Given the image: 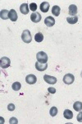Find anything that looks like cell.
Returning a JSON list of instances; mask_svg holds the SVG:
<instances>
[{"label":"cell","instance_id":"cell-18","mask_svg":"<svg viewBox=\"0 0 82 124\" xmlns=\"http://www.w3.org/2000/svg\"><path fill=\"white\" fill-rule=\"evenodd\" d=\"M67 23L70 24H75L78 22V17L77 16H74V17H70L67 18Z\"/></svg>","mask_w":82,"mask_h":124},{"label":"cell","instance_id":"cell-16","mask_svg":"<svg viewBox=\"0 0 82 124\" xmlns=\"http://www.w3.org/2000/svg\"><path fill=\"white\" fill-rule=\"evenodd\" d=\"M60 12H61V8H60V7H58V6L54 5L53 8H52V13H53L54 16H56V17L59 16Z\"/></svg>","mask_w":82,"mask_h":124},{"label":"cell","instance_id":"cell-19","mask_svg":"<svg viewBox=\"0 0 82 124\" xmlns=\"http://www.w3.org/2000/svg\"><path fill=\"white\" fill-rule=\"evenodd\" d=\"M12 88H13V89L14 91H18L21 89V85L20 82H14V83L13 84V85H12Z\"/></svg>","mask_w":82,"mask_h":124},{"label":"cell","instance_id":"cell-13","mask_svg":"<svg viewBox=\"0 0 82 124\" xmlns=\"http://www.w3.org/2000/svg\"><path fill=\"white\" fill-rule=\"evenodd\" d=\"M40 10L43 13H47L49 10V3H48V2H43V3H41Z\"/></svg>","mask_w":82,"mask_h":124},{"label":"cell","instance_id":"cell-24","mask_svg":"<svg viewBox=\"0 0 82 124\" xmlns=\"http://www.w3.org/2000/svg\"><path fill=\"white\" fill-rule=\"evenodd\" d=\"M76 119H77V121L79 122V123H82V111H81L79 113H78V115L76 117Z\"/></svg>","mask_w":82,"mask_h":124},{"label":"cell","instance_id":"cell-2","mask_svg":"<svg viewBox=\"0 0 82 124\" xmlns=\"http://www.w3.org/2000/svg\"><path fill=\"white\" fill-rule=\"evenodd\" d=\"M37 61L40 62V63H47L48 61V55L44 51H39L36 55Z\"/></svg>","mask_w":82,"mask_h":124},{"label":"cell","instance_id":"cell-8","mask_svg":"<svg viewBox=\"0 0 82 124\" xmlns=\"http://www.w3.org/2000/svg\"><path fill=\"white\" fill-rule=\"evenodd\" d=\"M35 68L38 71H44L48 68V64L47 63H40V62L37 61L35 63Z\"/></svg>","mask_w":82,"mask_h":124},{"label":"cell","instance_id":"cell-15","mask_svg":"<svg viewBox=\"0 0 82 124\" xmlns=\"http://www.w3.org/2000/svg\"><path fill=\"white\" fill-rule=\"evenodd\" d=\"M63 116L66 119H71L73 117V113L69 109H66L63 113Z\"/></svg>","mask_w":82,"mask_h":124},{"label":"cell","instance_id":"cell-23","mask_svg":"<svg viewBox=\"0 0 82 124\" xmlns=\"http://www.w3.org/2000/svg\"><path fill=\"white\" fill-rule=\"evenodd\" d=\"M9 123L10 124H17V123H18V120L16 118V117H11V118H10Z\"/></svg>","mask_w":82,"mask_h":124},{"label":"cell","instance_id":"cell-14","mask_svg":"<svg viewBox=\"0 0 82 124\" xmlns=\"http://www.w3.org/2000/svg\"><path fill=\"white\" fill-rule=\"evenodd\" d=\"M8 14H9V11L7 9H3L0 12V17L3 20H7L8 19Z\"/></svg>","mask_w":82,"mask_h":124},{"label":"cell","instance_id":"cell-3","mask_svg":"<svg viewBox=\"0 0 82 124\" xmlns=\"http://www.w3.org/2000/svg\"><path fill=\"white\" fill-rule=\"evenodd\" d=\"M11 65V61L8 57H2L1 60H0V65H1V68L3 69H7Z\"/></svg>","mask_w":82,"mask_h":124},{"label":"cell","instance_id":"cell-17","mask_svg":"<svg viewBox=\"0 0 82 124\" xmlns=\"http://www.w3.org/2000/svg\"><path fill=\"white\" fill-rule=\"evenodd\" d=\"M73 108L77 112H81L82 110V103L80 101L76 102V103L73 104Z\"/></svg>","mask_w":82,"mask_h":124},{"label":"cell","instance_id":"cell-21","mask_svg":"<svg viewBox=\"0 0 82 124\" xmlns=\"http://www.w3.org/2000/svg\"><path fill=\"white\" fill-rule=\"evenodd\" d=\"M49 113H50L52 117H55L57 114V108L56 107H52L50 108V111H49Z\"/></svg>","mask_w":82,"mask_h":124},{"label":"cell","instance_id":"cell-11","mask_svg":"<svg viewBox=\"0 0 82 124\" xmlns=\"http://www.w3.org/2000/svg\"><path fill=\"white\" fill-rule=\"evenodd\" d=\"M68 13L71 16H76L77 14V7L75 4H71L69 6V8H68Z\"/></svg>","mask_w":82,"mask_h":124},{"label":"cell","instance_id":"cell-10","mask_svg":"<svg viewBox=\"0 0 82 124\" xmlns=\"http://www.w3.org/2000/svg\"><path fill=\"white\" fill-rule=\"evenodd\" d=\"M8 17L10 18V20L13 22H16L17 20V17H18V16H17V12H16L15 9H11L9 11V14H8Z\"/></svg>","mask_w":82,"mask_h":124},{"label":"cell","instance_id":"cell-12","mask_svg":"<svg viewBox=\"0 0 82 124\" xmlns=\"http://www.w3.org/2000/svg\"><path fill=\"white\" fill-rule=\"evenodd\" d=\"M30 8L29 6H28V3H22L20 7V12H21L22 14H27L29 13Z\"/></svg>","mask_w":82,"mask_h":124},{"label":"cell","instance_id":"cell-25","mask_svg":"<svg viewBox=\"0 0 82 124\" xmlns=\"http://www.w3.org/2000/svg\"><path fill=\"white\" fill-rule=\"evenodd\" d=\"M7 109L9 110V111H13V110H15V105L13 104V103H10L7 106Z\"/></svg>","mask_w":82,"mask_h":124},{"label":"cell","instance_id":"cell-7","mask_svg":"<svg viewBox=\"0 0 82 124\" xmlns=\"http://www.w3.org/2000/svg\"><path fill=\"white\" fill-rule=\"evenodd\" d=\"M37 81V78L35 75H28L25 77V82L29 85H34Z\"/></svg>","mask_w":82,"mask_h":124},{"label":"cell","instance_id":"cell-20","mask_svg":"<svg viewBox=\"0 0 82 124\" xmlns=\"http://www.w3.org/2000/svg\"><path fill=\"white\" fill-rule=\"evenodd\" d=\"M35 40L36 42H41V41L44 40V35L41 32L36 33L35 36Z\"/></svg>","mask_w":82,"mask_h":124},{"label":"cell","instance_id":"cell-26","mask_svg":"<svg viewBox=\"0 0 82 124\" xmlns=\"http://www.w3.org/2000/svg\"><path fill=\"white\" fill-rule=\"evenodd\" d=\"M48 91H49L50 93H56V89L53 87H50V88L48 89Z\"/></svg>","mask_w":82,"mask_h":124},{"label":"cell","instance_id":"cell-27","mask_svg":"<svg viewBox=\"0 0 82 124\" xmlns=\"http://www.w3.org/2000/svg\"><path fill=\"white\" fill-rule=\"evenodd\" d=\"M81 76L82 77V71H81Z\"/></svg>","mask_w":82,"mask_h":124},{"label":"cell","instance_id":"cell-1","mask_svg":"<svg viewBox=\"0 0 82 124\" xmlns=\"http://www.w3.org/2000/svg\"><path fill=\"white\" fill-rule=\"evenodd\" d=\"M21 39L25 43H30L32 41L31 33L29 30H24L22 34H21Z\"/></svg>","mask_w":82,"mask_h":124},{"label":"cell","instance_id":"cell-4","mask_svg":"<svg viewBox=\"0 0 82 124\" xmlns=\"http://www.w3.org/2000/svg\"><path fill=\"white\" fill-rule=\"evenodd\" d=\"M75 80V77L72 74H67L63 77V82L66 85H71Z\"/></svg>","mask_w":82,"mask_h":124},{"label":"cell","instance_id":"cell-5","mask_svg":"<svg viewBox=\"0 0 82 124\" xmlns=\"http://www.w3.org/2000/svg\"><path fill=\"white\" fill-rule=\"evenodd\" d=\"M41 15L40 13H39L38 12H35V13H32L31 15V19L33 23H39L41 20Z\"/></svg>","mask_w":82,"mask_h":124},{"label":"cell","instance_id":"cell-22","mask_svg":"<svg viewBox=\"0 0 82 124\" xmlns=\"http://www.w3.org/2000/svg\"><path fill=\"white\" fill-rule=\"evenodd\" d=\"M37 9V4L35 3H30V10L33 11V13H35Z\"/></svg>","mask_w":82,"mask_h":124},{"label":"cell","instance_id":"cell-9","mask_svg":"<svg viewBox=\"0 0 82 124\" xmlns=\"http://www.w3.org/2000/svg\"><path fill=\"white\" fill-rule=\"evenodd\" d=\"M44 23L47 27H51L55 24V19L53 17H51V16H49V17H47L44 19Z\"/></svg>","mask_w":82,"mask_h":124},{"label":"cell","instance_id":"cell-6","mask_svg":"<svg viewBox=\"0 0 82 124\" xmlns=\"http://www.w3.org/2000/svg\"><path fill=\"white\" fill-rule=\"evenodd\" d=\"M44 79L46 83L49 84V85H54L57 82V79L56 77H53V76H51V75H44Z\"/></svg>","mask_w":82,"mask_h":124}]
</instances>
